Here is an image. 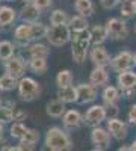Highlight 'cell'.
<instances>
[{
  "instance_id": "cell-1",
  "label": "cell",
  "mask_w": 136,
  "mask_h": 151,
  "mask_svg": "<svg viewBox=\"0 0 136 151\" xmlns=\"http://www.w3.org/2000/svg\"><path fill=\"white\" fill-rule=\"evenodd\" d=\"M48 147H52L55 151H71L73 141L70 134L60 127H52L45 133V142Z\"/></svg>"
},
{
  "instance_id": "cell-2",
  "label": "cell",
  "mask_w": 136,
  "mask_h": 151,
  "mask_svg": "<svg viewBox=\"0 0 136 151\" xmlns=\"http://www.w3.org/2000/svg\"><path fill=\"white\" fill-rule=\"evenodd\" d=\"M91 42V30H82L74 32L73 36V59L76 64H83L86 55H88V47Z\"/></svg>"
},
{
  "instance_id": "cell-3",
  "label": "cell",
  "mask_w": 136,
  "mask_h": 151,
  "mask_svg": "<svg viewBox=\"0 0 136 151\" xmlns=\"http://www.w3.org/2000/svg\"><path fill=\"white\" fill-rule=\"evenodd\" d=\"M18 95L23 101H33L41 95V85L32 77H21L18 80Z\"/></svg>"
},
{
  "instance_id": "cell-4",
  "label": "cell",
  "mask_w": 136,
  "mask_h": 151,
  "mask_svg": "<svg viewBox=\"0 0 136 151\" xmlns=\"http://www.w3.org/2000/svg\"><path fill=\"white\" fill-rule=\"evenodd\" d=\"M47 41L50 45L55 47H62L65 45L70 38H71V29L68 24H62V26H50L47 32Z\"/></svg>"
},
{
  "instance_id": "cell-5",
  "label": "cell",
  "mask_w": 136,
  "mask_h": 151,
  "mask_svg": "<svg viewBox=\"0 0 136 151\" xmlns=\"http://www.w3.org/2000/svg\"><path fill=\"white\" fill-rule=\"evenodd\" d=\"M106 29H107L109 38H112V40H124L129 35L127 24L121 18H109L106 21Z\"/></svg>"
},
{
  "instance_id": "cell-6",
  "label": "cell",
  "mask_w": 136,
  "mask_h": 151,
  "mask_svg": "<svg viewBox=\"0 0 136 151\" xmlns=\"http://www.w3.org/2000/svg\"><path fill=\"white\" fill-rule=\"evenodd\" d=\"M135 65V55L129 50H122L119 52L115 58H112V62H110V67L112 70H115L117 73H122L127 71Z\"/></svg>"
},
{
  "instance_id": "cell-7",
  "label": "cell",
  "mask_w": 136,
  "mask_h": 151,
  "mask_svg": "<svg viewBox=\"0 0 136 151\" xmlns=\"http://www.w3.org/2000/svg\"><path fill=\"white\" fill-rule=\"evenodd\" d=\"M106 107L101 104H94L86 110L85 116H83V122L91 125V127H98L104 119H106Z\"/></svg>"
},
{
  "instance_id": "cell-8",
  "label": "cell",
  "mask_w": 136,
  "mask_h": 151,
  "mask_svg": "<svg viewBox=\"0 0 136 151\" xmlns=\"http://www.w3.org/2000/svg\"><path fill=\"white\" fill-rule=\"evenodd\" d=\"M5 71L6 74L12 76V77L15 79H21L24 77V73H26V64H24V60L21 58H15L12 56L9 60L5 62Z\"/></svg>"
},
{
  "instance_id": "cell-9",
  "label": "cell",
  "mask_w": 136,
  "mask_h": 151,
  "mask_svg": "<svg viewBox=\"0 0 136 151\" xmlns=\"http://www.w3.org/2000/svg\"><path fill=\"white\" fill-rule=\"evenodd\" d=\"M89 58L92 60V64L95 67H101V68H106L107 65H110V55L107 53V50L103 47V45H94L91 53H89Z\"/></svg>"
},
{
  "instance_id": "cell-10",
  "label": "cell",
  "mask_w": 136,
  "mask_h": 151,
  "mask_svg": "<svg viewBox=\"0 0 136 151\" xmlns=\"http://www.w3.org/2000/svg\"><path fill=\"white\" fill-rule=\"evenodd\" d=\"M91 142L100 150H106L110 147V133L107 129L101 127H94L91 132Z\"/></svg>"
},
{
  "instance_id": "cell-11",
  "label": "cell",
  "mask_w": 136,
  "mask_h": 151,
  "mask_svg": "<svg viewBox=\"0 0 136 151\" xmlns=\"http://www.w3.org/2000/svg\"><path fill=\"white\" fill-rule=\"evenodd\" d=\"M107 132L110 133L112 137H115L118 141H122L127 137V124L122 122L118 118L107 119Z\"/></svg>"
},
{
  "instance_id": "cell-12",
  "label": "cell",
  "mask_w": 136,
  "mask_h": 151,
  "mask_svg": "<svg viewBox=\"0 0 136 151\" xmlns=\"http://www.w3.org/2000/svg\"><path fill=\"white\" fill-rule=\"evenodd\" d=\"M77 94H79L77 103H80V104L92 103L97 98V88L92 86L91 83H80L77 86Z\"/></svg>"
},
{
  "instance_id": "cell-13",
  "label": "cell",
  "mask_w": 136,
  "mask_h": 151,
  "mask_svg": "<svg viewBox=\"0 0 136 151\" xmlns=\"http://www.w3.org/2000/svg\"><path fill=\"white\" fill-rule=\"evenodd\" d=\"M83 122V116L79 110H67L65 115L62 116V124L65 129H70V130H76L80 127V124Z\"/></svg>"
},
{
  "instance_id": "cell-14",
  "label": "cell",
  "mask_w": 136,
  "mask_h": 151,
  "mask_svg": "<svg viewBox=\"0 0 136 151\" xmlns=\"http://www.w3.org/2000/svg\"><path fill=\"white\" fill-rule=\"evenodd\" d=\"M117 82H118V88H119L121 91L135 89V88H136V73L132 71V70L118 73Z\"/></svg>"
},
{
  "instance_id": "cell-15",
  "label": "cell",
  "mask_w": 136,
  "mask_h": 151,
  "mask_svg": "<svg viewBox=\"0 0 136 151\" xmlns=\"http://www.w3.org/2000/svg\"><path fill=\"white\" fill-rule=\"evenodd\" d=\"M15 40L21 45H27L33 40V32H32V23H23L15 29L14 32Z\"/></svg>"
},
{
  "instance_id": "cell-16",
  "label": "cell",
  "mask_w": 136,
  "mask_h": 151,
  "mask_svg": "<svg viewBox=\"0 0 136 151\" xmlns=\"http://www.w3.org/2000/svg\"><path fill=\"white\" fill-rule=\"evenodd\" d=\"M109 82V74L106 71V68H101V67H95L91 74H89V83L95 88H101V86H106Z\"/></svg>"
},
{
  "instance_id": "cell-17",
  "label": "cell",
  "mask_w": 136,
  "mask_h": 151,
  "mask_svg": "<svg viewBox=\"0 0 136 151\" xmlns=\"http://www.w3.org/2000/svg\"><path fill=\"white\" fill-rule=\"evenodd\" d=\"M45 112H47V115L48 116H52V118H60V116H64L65 115V103L62 101V100H50V101L47 103L45 106Z\"/></svg>"
},
{
  "instance_id": "cell-18",
  "label": "cell",
  "mask_w": 136,
  "mask_h": 151,
  "mask_svg": "<svg viewBox=\"0 0 136 151\" xmlns=\"http://www.w3.org/2000/svg\"><path fill=\"white\" fill-rule=\"evenodd\" d=\"M40 15H41V11L36 8L33 3H26L20 9V17L23 18L24 23H35V21H38Z\"/></svg>"
},
{
  "instance_id": "cell-19",
  "label": "cell",
  "mask_w": 136,
  "mask_h": 151,
  "mask_svg": "<svg viewBox=\"0 0 136 151\" xmlns=\"http://www.w3.org/2000/svg\"><path fill=\"white\" fill-rule=\"evenodd\" d=\"M58 98L67 103H77L79 94H77V86H67V88H58Z\"/></svg>"
},
{
  "instance_id": "cell-20",
  "label": "cell",
  "mask_w": 136,
  "mask_h": 151,
  "mask_svg": "<svg viewBox=\"0 0 136 151\" xmlns=\"http://www.w3.org/2000/svg\"><path fill=\"white\" fill-rule=\"evenodd\" d=\"M17 18V12L11 6H0V27H8Z\"/></svg>"
},
{
  "instance_id": "cell-21",
  "label": "cell",
  "mask_w": 136,
  "mask_h": 151,
  "mask_svg": "<svg viewBox=\"0 0 136 151\" xmlns=\"http://www.w3.org/2000/svg\"><path fill=\"white\" fill-rule=\"evenodd\" d=\"M109 38V33H107V29L106 26H94L91 29V42L94 45H101L106 40Z\"/></svg>"
},
{
  "instance_id": "cell-22",
  "label": "cell",
  "mask_w": 136,
  "mask_h": 151,
  "mask_svg": "<svg viewBox=\"0 0 136 151\" xmlns=\"http://www.w3.org/2000/svg\"><path fill=\"white\" fill-rule=\"evenodd\" d=\"M101 98H103L104 104H117L118 98H119V91H118V88L110 86V85H109V86H104L103 94H101Z\"/></svg>"
},
{
  "instance_id": "cell-23",
  "label": "cell",
  "mask_w": 136,
  "mask_h": 151,
  "mask_svg": "<svg viewBox=\"0 0 136 151\" xmlns=\"http://www.w3.org/2000/svg\"><path fill=\"white\" fill-rule=\"evenodd\" d=\"M74 9H76L80 15L89 17L94 14V5L92 0H76L74 2Z\"/></svg>"
},
{
  "instance_id": "cell-24",
  "label": "cell",
  "mask_w": 136,
  "mask_h": 151,
  "mask_svg": "<svg viewBox=\"0 0 136 151\" xmlns=\"http://www.w3.org/2000/svg\"><path fill=\"white\" fill-rule=\"evenodd\" d=\"M48 55H50V48L47 45L41 44V42H35L29 47V56L30 58H44L47 59Z\"/></svg>"
},
{
  "instance_id": "cell-25",
  "label": "cell",
  "mask_w": 136,
  "mask_h": 151,
  "mask_svg": "<svg viewBox=\"0 0 136 151\" xmlns=\"http://www.w3.org/2000/svg\"><path fill=\"white\" fill-rule=\"evenodd\" d=\"M68 26H70V29L73 32H82V30L88 29V21H86V17L77 14V15H74V17L70 18Z\"/></svg>"
},
{
  "instance_id": "cell-26",
  "label": "cell",
  "mask_w": 136,
  "mask_h": 151,
  "mask_svg": "<svg viewBox=\"0 0 136 151\" xmlns=\"http://www.w3.org/2000/svg\"><path fill=\"white\" fill-rule=\"evenodd\" d=\"M73 80H74V76H73V73L70 70H60L56 74V85H58V88L71 86Z\"/></svg>"
},
{
  "instance_id": "cell-27",
  "label": "cell",
  "mask_w": 136,
  "mask_h": 151,
  "mask_svg": "<svg viewBox=\"0 0 136 151\" xmlns=\"http://www.w3.org/2000/svg\"><path fill=\"white\" fill-rule=\"evenodd\" d=\"M29 68L35 74H44L48 68L47 59H44V58H30L29 59Z\"/></svg>"
},
{
  "instance_id": "cell-28",
  "label": "cell",
  "mask_w": 136,
  "mask_h": 151,
  "mask_svg": "<svg viewBox=\"0 0 136 151\" xmlns=\"http://www.w3.org/2000/svg\"><path fill=\"white\" fill-rule=\"evenodd\" d=\"M50 23H52V26H62V24L70 23V18L64 9H56L50 15Z\"/></svg>"
},
{
  "instance_id": "cell-29",
  "label": "cell",
  "mask_w": 136,
  "mask_h": 151,
  "mask_svg": "<svg viewBox=\"0 0 136 151\" xmlns=\"http://www.w3.org/2000/svg\"><path fill=\"white\" fill-rule=\"evenodd\" d=\"M121 17L122 18H132L136 14V0H124L121 3Z\"/></svg>"
},
{
  "instance_id": "cell-30",
  "label": "cell",
  "mask_w": 136,
  "mask_h": 151,
  "mask_svg": "<svg viewBox=\"0 0 136 151\" xmlns=\"http://www.w3.org/2000/svg\"><path fill=\"white\" fill-rule=\"evenodd\" d=\"M14 56V44L11 41H2L0 42V60H9Z\"/></svg>"
},
{
  "instance_id": "cell-31",
  "label": "cell",
  "mask_w": 136,
  "mask_h": 151,
  "mask_svg": "<svg viewBox=\"0 0 136 151\" xmlns=\"http://www.w3.org/2000/svg\"><path fill=\"white\" fill-rule=\"evenodd\" d=\"M14 107L12 106H5L2 104L0 106V122L2 124H6V122H11L14 121Z\"/></svg>"
},
{
  "instance_id": "cell-32",
  "label": "cell",
  "mask_w": 136,
  "mask_h": 151,
  "mask_svg": "<svg viewBox=\"0 0 136 151\" xmlns=\"http://www.w3.org/2000/svg\"><path fill=\"white\" fill-rule=\"evenodd\" d=\"M32 32H33V40H41V38L47 36L48 27L40 21H35V23H32Z\"/></svg>"
},
{
  "instance_id": "cell-33",
  "label": "cell",
  "mask_w": 136,
  "mask_h": 151,
  "mask_svg": "<svg viewBox=\"0 0 136 151\" xmlns=\"http://www.w3.org/2000/svg\"><path fill=\"white\" fill-rule=\"evenodd\" d=\"M0 83H2L3 91H12L14 88H18V79L12 77L9 74H5L0 77Z\"/></svg>"
},
{
  "instance_id": "cell-34",
  "label": "cell",
  "mask_w": 136,
  "mask_h": 151,
  "mask_svg": "<svg viewBox=\"0 0 136 151\" xmlns=\"http://www.w3.org/2000/svg\"><path fill=\"white\" fill-rule=\"evenodd\" d=\"M26 127H24V124L23 122H14L11 125V137H14V139H18V141H21L23 139V136H24V133H26Z\"/></svg>"
},
{
  "instance_id": "cell-35",
  "label": "cell",
  "mask_w": 136,
  "mask_h": 151,
  "mask_svg": "<svg viewBox=\"0 0 136 151\" xmlns=\"http://www.w3.org/2000/svg\"><path fill=\"white\" fill-rule=\"evenodd\" d=\"M21 141H26V142H30V144H36V142L40 141V133H38V130H35V129H27Z\"/></svg>"
},
{
  "instance_id": "cell-36",
  "label": "cell",
  "mask_w": 136,
  "mask_h": 151,
  "mask_svg": "<svg viewBox=\"0 0 136 151\" xmlns=\"http://www.w3.org/2000/svg\"><path fill=\"white\" fill-rule=\"evenodd\" d=\"M104 107H106V116H107V119H112V118H117L118 116V107H117V104H104Z\"/></svg>"
},
{
  "instance_id": "cell-37",
  "label": "cell",
  "mask_w": 136,
  "mask_h": 151,
  "mask_svg": "<svg viewBox=\"0 0 136 151\" xmlns=\"http://www.w3.org/2000/svg\"><path fill=\"white\" fill-rule=\"evenodd\" d=\"M33 5H35L36 8H38L40 11H42V9L50 8V6L53 5V0H35Z\"/></svg>"
},
{
  "instance_id": "cell-38",
  "label": "cell",
  "mask_w": 136,
  "mask_h": 151,
  "mask_svg": "<svg viewBox=\"0 0 136 151\" xmlns=\"http://www.w3.org/2000/svg\"><path fill=\"white\" fill-rule=\"evenodd\" d=\"M100 3L104 9H114L121 3V0H100Z\"/></svg>"
},
{
  "instance_id": "cell-39",
  "label": "cell",
  "mask_w": 136,
  "mask_h": 151,
  "mask_svg": "<svg viewBox=\"0 0 136 151\" xmlns=\"http://www.w3.org/2000/svg\"><path fill=\"white\" fill-rule=\"evenodd\" d=\"M26 116H27V113L24 112V110L17 109V110L14 112V121H15V122H21V121H24V119H26Z\"/></svg>"
},
{
  "instance_id": "cell-40",
  "label": "cell",
  "mask_w": 136,
  "mask_h": 151,
  "mask_svg": "<svg viewBox=\"0 0 136 151\" xmlns=\"http://www.w3.org/2000/svg\"><path fill=\"white\" fill-rule=\"evenodd\" d=\"M18 147H20L21 151H33L35 150V144H30V142H26V141H20Z\"/></svg>"
},
{
  "instance_id": "cell-41",
  "label": "cell",
  "mask_w": 136,
  "mask_h": 151,
  "mask_svg": "<svg viewBox=\"0 0 136 151\" xmlns=\"http://www.w3.org/2000/svg\"><path fill=\"white\" fill-rule=\"evenodd\" d=\"M127 119H129V122L136 124V104H133V106L130 107V110H129V113H127Z\"/></svg>"
},
{
  "instance_id": "cell-42",
  "label": "cell",
  "mask_w": 136,
  "mask_h": 151,
  "mask_svg": "<svg viewBox=\"0 0 136 151\" xmlns=\"http://www.w3.org/2000/svg\"><path fill=\"white\" fill-rule=\"evenodd\" d=\"M8 147H6V141L3 139V137H0V151H5Z\"/></svg>"
},
{
  "instance_id": "cell-43",
  "label": "cell",
  "mask_w": 136,
  "mask_h": 151,
  "mask_svg": "<svg viewBox=\"0 0 136 151\" xmlns=\"http://www.w3.org/2000/svg\"><path fill=\"white\" fill-rule=\"evenodd\" d=\"M5 151H21V150H20V147L17 145V147H8Z\"/></svg>"
},
{
  "instance_id": "cell-44",
  "label": "cell",
  "mask_w": 136,
  "mask_h": 151,
  "mask_svg": "<svg viewBox=\"0 0 136 151\" xmlns=\"http://www.w3.org/2000/svg\"><path fill=\"white\" fill-rule=\"evenodd\" d=\"M117 151H132V147H127V145H124V147H121V148H118Z\"/></svg>"
},
{
  "instance_id": "cell-45",
  "label": "cell",
  "mask_w": 136,
  "mask_h": 151,
  "mask_svg": "<svg viewBox=\"0 0 136 151\" xmlns=\"http://www.w3.org/2000/svg\"><path fill=\"white\" fill-rule=\"evenodd\" d=\"M42 151H55V150H53L52 147H48L47 144H44V145H42Z\"/></svg>"
},
{
  "instance_id": "cell-46",
  "label": "cell",
  "mask_w": 136,
  "mask_h": 151,
  "mask_svg": "<svg viewBox=\"0 0 136 151\" xmlns=\"http://www.w3.org/2000/svg\"><path fill=\"white\" fill-rule=\"evenodd\" d=\"M0 137H3V124L0 122Z\"/></svg>"
},
{
  "instance_id": "cell-47",
  "label": "cell",
  "mask_w": 136,
  "mask_h": 151,
  "mask_svg": "<svg viewBox=\"0 0 136 151\" xmlns=\"http://www.w3.org/2000/svg\"><path fill=\"white\" fill-rule=\"evenodd\" d=\"M130 147H132V151H136V141H133V144Z\"/></svg>"
},
{
  "instance_id": "cell-48",
  "label": "cell",
  "mask_w": 136,
  "mask_h": 151,
  "mask_svg": "<svg viewBox=\"0 0 136 151\" xmlns=\"http://www.w3.org/2000/svg\"><path fill=\"white\" fill-rule=\"evenodd\" d=\"M24 2H26V3H33L35 0H24Z\"/></svg>"
},
{
  "instance_id": "cell-49",
  "label": "cell",
  "mask_w": 136,
  "mask_h": 151,
  "mask_svg": "<svg viewBox=\"0 0 136 151\" xmlns=\"http://www.w3.org/2000/svg\"><path fill=\"white\" fill-rule=\"evenodd\" d=\"M92 151H104V150H100V148H95V150H92Z\"/></svg>"
},
{
  "instance_id": "cell-50",
  "label": "cell",
  "mask_w": 136,
  "mask_h": 151,
  "mask_svg": "<svg viewBox=\"0 0 136 151\" xmlns=\"http://www.w3.org/2000/svg\"><path fill=\"white\" fill-rule=\"evenodd\" d=\"M3 91V88H2V83H0V92H2Z\"/></svg>"
},
{
  "instance_id": "cell-51",
  "label": "cell",
  "mask_w": 136,
  "mask_h": 151,
  "mask_svg": "<svg viewBox=\"0 0 136 151\" xmlns=\"http://www.w3.org/2000/svg\"><path fill=\"white\" fill-rule=\"evenodd\" d=\"M5 2H15V0H5Z\"/></svg>"
},
{
  "instance_id": "cell-52",
  "label": "cell",
  "mask_w": 136,
  "mask_h": 151,
  "mask_svg": "<svg viewBox=\"0 0 136 151\" xmlns=\"http://www.w3.org/2000/svg\"><path fill=\"white\" fill-rule=\"evenodd\" d=\"M2 104H3V103H2V98H0V106H2Z\"/></svg>"
},
{
  "instance_id": "cell-53",
  "label": "cell",
  "mask_w": 136,
  "mask_h": 151,
  "mask_svg": "<svg viewBox=\"0 0 136 151\" xmlns=\"http://www.w3.org/2000/svg\"><path fill=\"white\" fill-rule=\"evenodd\" d=\"M135 65H136V55H135Z\"/></svg>"
},
{
  "instance_id": "cell-54",
  "label": "cell",
  "mask_w": 136,
  "mask_h": 151,
  "mask_svg": "<svg viewBox=\"0 0 136 151\" xmlns=\"http://www.w3.org/2000/svg\"><path fill=\"white\" fill-rule=\"evenodd\" d=\"M135 33H136V26H135Z\"/></svg>"
}]
</instances>
